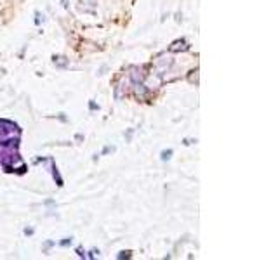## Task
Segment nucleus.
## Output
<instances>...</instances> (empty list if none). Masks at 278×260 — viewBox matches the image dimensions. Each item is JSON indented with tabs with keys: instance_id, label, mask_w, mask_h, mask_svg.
Instances as JSON below:
<instances>
[{
	"instance_id": "1",
	"label": "nucleus",
	"mask_w": 278,
	"mask_h": 260,
	"mask_svg": "<svg viewBox=\"0 0 278 260\" xmlns=\"http://www.w3.org/2000/svg\"><path fill=\"white\" fill-rule=\"evenodd\" d=\"M170 154H172V151H163L162 153V160H169Z\"/></svg>"
}]
</instances>
